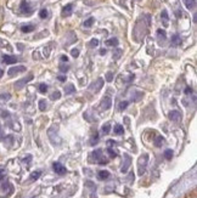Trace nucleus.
Here are the masks:
<instances>
[{
	"mask_svg": "<svg viewBox=\"0 0 197 198\" xmlns=\"http://www.w3.org/2000/svg\"><path fill=\"white\" fill-rule=\"evenodd\" d=\"M147 161H148V156L144 155L142 157H140L139 159V175H142L146 170V165H147Z\"/></svg>",
	"mask_w": 197,
	"mask_h": 198,
	"instance_id": "1",
	"label": "nucleus"
},
{
	"mask_svg": "<svg viewBox=\"0 0 197 198\" xmlns=\"http://www.w3.org/2000/svg\"><path fill=\"white\" fill-rule=\"evenodd\" d=\"M33 79V74H28L26 78H23V79H21V80H18L16 84H15V87L17 90H19V89H22V87H23L28 81H31Z\"/></svg>",
	"mask_w": 197,
	"mask_h": 198,
	"instance_id": "2",
	"label": "nucleus"
},
{
	"mask_svg": "<svg viewBox=\"0 0 197 198\" xmlns=\"http://www.w3.org/2000/svg\"><path fill=\"white\" fill-rule=\"evenodd\" d=\"M102 85H103V79L102 78H99L95 83H93V85L89 86V90L90 91H94V93H97V91H100Z\"/></svg>",
	"mask_w": 197,
	"mask_h": 198,
	"instance_id": "3",
	"label": "nucleus"
},
{
	"mask_svg": "<svg viewBox=\"0 0 197 198\" xmlns=\"http://www.w3.org/2000/svg\"><path fill=\"white\" fill-rule=\"evenodd\" d=\"M52 169H54V171L56 173V174H58V175H63V174H66V168L61 164V163H58V162H56V163H54L52 164Z\"/></svg>",
	"mask_w": 197,
	"mask_h": 198,
	"instance_id": "4",
	"label": "nucleus"
},
{
	"mask_svg": "<svg viewBox=\"0 0 197 198\" xmlns=\"http://www.w3.org/2000/svg\"><path fill=\"white\" fill-rule=\"evenodd\" d=\"M26 71V67H23V66H16V67H11L10 69H9V75H15V74H17V73H22V72H25Z\"/></svg>",
	"mask_w": 197,
	"mask_h": 198,
	"instance_id": "5",
	"label": "nucleus"
},
{
	"mask_svg": "<svg viewBox=\"0 0 197 198\" xmlns=\"http://www.w3.org/2000/svg\"><path fill=\"white\" fill-rule=\"evenodd\" d=\"M169 119L175 122V123H178L181 120V113L178 111H172V112H169Z\"/></svg>",
	"mask_w": 197,
	"mask_h": 198,
	"instance_id": "6",
	"label": "nucleus"
},
{
	"mask_svg": "<svg viewBox=\"0 0 197 198\" xmlns=\"http://www.w3.org/2000/svg\"><path fill=\"white\" fill-rule=\"evenodd\" d=\"M124 164H123V167H122V173H127L128 171V169H129V167H130V163H131V158H130V156H128V155H124Z\"/></svg>",
	"mask_w": 197,
	"mask_h": 198,
	"instance_id": "7",
	"label": "nucleus"
},
{
	"mask_svg": "<svg viewBox=\"0 0 197 198\" xmlns=\"http://www.w3.org/2000/svg\"><path fill=\"white\" fill-rule=\"evenodd\" d=\"M111 106H112V100H111V99L107 97V96L102 99V101H101V107H102L103 109L111 108Z\"/></svg>",
	"mask_w": 197,
	"mask_h": 198,
	"instance_id": "8",
	"label": "nucleus"
},
{
	"mask_svg": "<svg viewBox=\"0 0 197 198\" xmlns=\"http://www.w3.org/2000/svg\"><path fill=\"white\" fill-rule=\"evenodd\" d=\"M3 61L6 63V64H13L17 62V58L13 57V56H10V55H4L3 56Z\"/></svg>",
	"mask_w": 197,
	"mask_h": 198,
	"instance_id": "9",
	"label": "nucleus"
},
{
	"mask_svg": "<svg viewBox=\"0 0 197 198\" xmlns=\"http://www.w3.org/2000/svg\"><path fill=\"white\" fill-rule=\"evenodd\" d=\"M72 10H73V5H72V4L66 5V6L63 7V10H62V16H64V17L70 16V15L72 13Z\"/></svg>",
	"mask_w": 197,
	"mask_h": 198,
	"instance_id": "10",
	"label": "nucleus"
},
{
	"mask_svg": "<svg viewBox=\"0 0 197 198\" xmlns=\"http://www.w3.org/2000/svg\"><path fill=\"white\" fill-rule=\"evenodd\" d=\"M21 11L25 12V13H31L32 12V9L29 6V4L27 1H22L21 3Z\"/></svg>",
	"mask_w": 197,
	"mask_h": 198,
	"instance_id": "11",
	"label": "nucleus"
},
{
	"mask_svg": "<svg viewBox=\"0 0 197 198\" xmlns=\"http://www.w3.org/2000/svg\"><path fill=\"white\" fill-rule=\"evenodd\" d=\"M142 97H144V93H141V91H136L135 94L131 95V101H133V102H138V101H140Z\"/></svg>",
	"mask_w": 197,
	"mask_h": 198,
	"instance_id": "12",
	"label": "nucleus"
},
{
	"mask_svg": "<svg viewBox=\"0 0 197 198\" xmlns=\"http://www.w3.org/2000/svg\"><path fill=\"white\" fill-rule=\"evenodd\" d=\"M180 44H181V38L178 34H175V35L172 37V45L178 46V45H180Z\"/></svg>",
	"mask_w": 197,
	"mask_h": 198,
	"instance_id": "13",
	"label": "nucleus"
},
{
	"mask_svg": "<svg viewBox=\"0 0 197 198\" xmlns=\"http://www.w3.org/2000/svg\"><path fill=\"white\" fill-rule=\"evenodd\" d=\"M183 1H184L185 6H186L189 10H192V9H195V6H196V0H183Z\"/></svg>",
	"mask_w": 197,
	"mask_h": 198,
	"instance_id": "14",
	"label": "nucleus"
},
{
	"mask_svg": "<svg viewBox=\"0 0 197 198\" xmlns=\"http://www.w3.org/2000/svg\"><path fill=\"white\" fill-rule=\"evenodd\" d=\"M76 91V87H74V85L73 84H67V85H66L64 86V93L66 94H73Z\"/></svg>",
	"mask_w": 197,
	"mask_h": 198,
	"instance_id": "15",
	"label": "nucleus"
},
{
	"mask_svg": "<svg viewBox=\"0 0 197 198\" xmlns=\"http://www.w3.org/2000/svg\"><path fill=\"white\" fill-rule=\"evenodd\" d=\"M109 178V173L107 171V170H101V171H99V179L100 180H106V179H108Z\"/></svg>",
	"mask_w": 197,
	"mask_h": 198,
	"instance_id": "16",
	"label": "nucleus"
},
{
	"mask_svg": "<svg viewBox=\"0 0 197 198\" xmlns=\"http://www.w3.org/2000/svg\"><path fill=\"white\" fill-rule=\"evenodd\" d=\"M91 156L94 157V162H97V161L102 157V151H101V149H96V151L93 152V155H91Z\"/></svg>",
	"mask_w": 197,
	"mask_h": 198,
	"instance_id": "17",
	"label": "nucleus"
},
{
	"mask_svg": "<svg viewBox=\"0 0 197 198\" xmlns=\"http://www.w3.org/2000/svg\"><path fill=\"white\" fill-rule=\"evenodd\" d=\"M106 45L108 46H117L118 45V39L117 38H111L106 41Z\"/></svg>",
	"mask_w": 197,
	"mask_h": 198,
	"instance_id": "18",
	"label": "nucleus"
},
{
	"mask_svg": "<svg viewBox=\"0 0 197 198\" xmlns=\"http://www.w3.org/2000/svg\"><path fill=\"white\" fill-rule=\"evenodd\" d=\"M163 142H164V139H163L161 135H158V136L155 139V146H156V147H161V146L163 145Z\"/></svg>",
	"mask_w": 197,
	"mask_h": 198,
	"instance_id": "19",
	"label": "nucleus"
},
{
	"mask_svg": "<svg viewBox=\"0 0 197 198\" xmlns=\"http://www.w3.org/2000/svg\"><path fill=\"white\" fill-rule=\"evenodd\" d=\"M115 133H116L117 135H122V134L124 133V128H123V125L117 124V125L115 126Z\"/></svg>",
	"mask_w": 197,
	"mask_h": 198,
	"instance_id": "20",
	"label": "nucleus"
},
{
	"mask_svg": "<svg viewBox=\"0 0 197 198\" xmlns=\"http://www.w3.org/2000/svg\"><path fill=\"white\" fill-rule=\"evenodd\" d=\"M34 29V26H32V25H27V26H22V28H21V31L23 32V33H28V32H32Z\"/></svg>",
	"mask_w": 197,
	"mask_h": 198,
	"instance_id": "21",
	"label": "nucleus"
},
{
	"mask_svg": "<svg viewBox=\"0 0 197 198\" xmlns=\"http://www.w3.org/2000/svg\"><path fill=\"white\" fill-rule=\"evenodd\" d=\"M94 23V18L93 17H90V18H88L84 23H83V26L84 27H86V28H89V27H91V25Z\"/></svg>",
	"mask_w": 197,
	"mask_h": 198,
	"instance_id": "22",
	"label": "nucleus"
},
{
	"mask_svg": "<svg viewBox=\"0 0 197 198\" xmlns=\"http://www.w3.org/2000/svg\"><path fill=\"white\" fill-rule=\"evenodd\" d=\"M109 130H111V125H109L108 123L105 124V125H102V128H101V131H102L103 134H108V133H109Z\"/></svg>",
	"mask_w": 197,
	"mask_h": 198,
	"instance_id": "23",
	"label": "nucleus"
},
{
	"mask_svg": "<svg viewBox=\"0 0 197 198\" xmlns=\"http://www.w3.org/2000/svg\"><path fill=\"white\" fill-rule=\"evenodd\" d=\"M39 109H40V111H45V109H46V101L45 100H40L39 101Z\"/></svg>",
	"mask_w": 197,
	"mask_h": 198,
	"instance_id": "24",
	"label": "nucleus"
},
{
	"mask_svg": "<svg viewBox=\"0 0 197 198\" xmlns=\"http://www.w3.org/2000/svg\"><path fill=\"white\" fill-rule=\"evenodd\" d=\"M40 174H41V171H34V173H32V175H31V180L32 181H34V180H37L39 176H40Z\"/></svg>",
	"mask_w": 197,
	"mask_h": 198,
	"instance_id": "25",
	"label": "nucleus"
},
{
	"mask_svg": "<svg viewBox=\"0 0 197 198\" xmlns=\"http://www.w3.org/2000/svg\"><path fill=\"white\" fill-rule=\"evenodd\" d=\"M60 97H61L60 91H54V93L50 95V99H51V100H58Z\"/></svg>",
	"mask_w": 197,
	"mask_h": 198,
	"instance_id": "26",
	"label": "nucleus"
},
{
	"mask_svg": "<svg viewBox=\"0 0 197 198\" xmlns=\"http://www.w3.org/2000/svg\"><path fill=\"white\" fill-rule=\"evenodd\" d=\"M39 90H40V93L45 94V93L48 91V85H46V84H40V85H39Z\"/></svg>",
	"mask_w": 197,
	"mask_h": 198,
	"instance_id": "27",
	"label": "nucleus"
},
{
	"mask_svg": "<svg viewBox=\"0 0 197 198\" xmlns=\"http://www.w3.org/2000/svg\"><path fill=\"white\" fill-rule=\"evenodd\" d=\"M164 157H166V159H172V157H173V151H172V149H167V151L164 152Z\"/></svg>",
	"mask_w": 197,
	"mask_h": 198,
	"instance_id": "28",
	"label": "nucleus"
},
{
	"mask_svg": "<svg viewBox=\"0 0 197 198\" xmlns=\"http://www.w3.org/2000/svg\"><path fill=\"white\" fill-rule=\"evenodd\" d=\"M39 16H40V18H46V17H48V11H46L45 9L40 10V12H39Z\"/></svg>",
	"mask_w": 197,
	"mask_h": 198,
	"instance_id": "29",
	"label": "nucleus"
},
{
	"mask_svg": "<svg viewBox=\"0 0 197 198\" xmlns=\"http://www.w3.org/2000/svg\"><path fill=\"white\" fill-rule=\"evenodd\" d=\"M89 45H90L91 48H96V46L99 45V40H97V39H91V40H90V44H89Z\"/></svg>",
	"mask_w": 197,
	"mask_h": 198,
	"instance_id": "30",
	"label": "nucleus"
},
{
	"mask_svg": "<svg viewBox=\"0 0 197 198\" xmlns=\"http://www.w3.org/2000/svg\"><path fill=\"white\" fill-rule=\"evenodd\" d=\"M10 97H11V95H10V94H7V93H3V94H0V99H1V100H10Z\"/></svg>",
	"mask_w": 197,
	"mask_h": 198,
	"instance_id": "31",
	"label": "nucleus"
},
{
	"mask_svg": "<svg viewBox=\"0 0 197 198\" xmlns=\"http://www.w3.org/2000/svg\"><path fill=\"white\" fill-rule=\"evenodd\" d=\"M157 34H158L160 38L166 39V31H163V29H158V31H157Z\"/></svg>",
	"mask_w": 197,
	"mask_h": 198,
	"instance_id": "32",
	"label": "nucleus"
},
{
	"mask_svg": "<svg viewBox=\"0 0 197 198\" xmlns=\"http://www.w3.org/2000/svg\"><path fill=\"white\" fill-rule=\"evenodd\" d=\"M106 80H107V81H112V80H113V73H112V72H108V73L106 74Z\"/></svg>",
	"mask_w": 197,
	"mask_h": 198,
	"instance_id": "33",
	"label": "nucleus"
},
{
	"mask_svg": "<svg viewBox=\"0 0 197 198\" xmlns=\"http://www.w3.org/2000/svg\"><path fill=\"white\" fill-rule=\"evenodd\" d=\"M127 107H128V102H127V101H123V102H121V103H119V109H121V111L125 109Z\"/></svg>",
	"mask_w": 197,
	"mask_h": 198,
	"instance_id": "34",
	"label": "nucleus"
},
{
	"mask_svg": "<svg viewBox=\"0 0 197 198\" xmlns=\"http://www.w3.org/2000/svg\"><path fill=\"white\" fill-rule=\"evenodd\" d=\"M122 52H123V51H122V50H119V49H118V50H116V52L113 54V55H115V56H113V58H115V60H118V58L121 57V54H122Z\"/></svg>",
	"mask_w": 197,
	"mask_h": 198,
	"instance_id": "35",
	"label": "nucleus"
},
{
	"mask_svg": "<svg viewBox=\"0 0 197 198\" xmlns=\"http://www.w3.org/2000/svg\"><path fill=\"white\" fill-rule=\"evenodd\" d=\"M71 55H72L73 57H78V56H79V50H78V49H73V50L71 51Z\"/></svg>",
	"mask_w": 197,
	"mask_h": 198,
	"instance_id": "36",
	"label": "nucleus"
},
{
	"mask_svg": "<svg viewBox=\"0 0 197 198\" xmlns=\"http://www.w3.org/2000/svg\"><path fill=\"white\" fill-rule=\"evenodd\" d=\"M162 18L164 19V23L167 25V21H168V13H167V11H166V10L162 12Z\"/></svg>",
	"mask_w": 197,
	"mask_h": 198,
	"instance_id": "37",
	"label": "nucleus"
},
{
	"mask_svg": "<svg viewBox=\"0 0 197 198\" xmlns=\"http://www.w3.org/2000/svg\"><path fill=\"white\" fill-rule=\"evenodd\" d=\"M68 69H70L68 66H63V64L60 66V71H61V72H67Z\"/></svg>",
	"mask_w": 197,
	"mask_h": 198,
	"instance_id": "38",
	"label": "nucleus"
},
{
	"mask_svg": "<svg viewBox=\"0 0 197 198\" xmlns=\"http://www.w3.org/2000/svg\"><path fill=\"white\" fill-rule=\"evenodd\" d=\"M108 153H109V156H111V157H113V158L117 156V153H116V152H115L112 148H108Z\"/></svg>",
	"mask_w": 197,
	"mask_h": 198,
	"instance_id": "39",
	"label": "nucleus"
},
{
	"mask_svg": "<svg viewBox=\"0 0 197 198\" xmlns=\"http://www.w3.org/2000/svg\"><path fill=\"white\" fill-rule=\"evenodd\" d=\"M190 93H192V87H190V86H187V87H186V89H185V94H187V95H189Z\"/></svg>",
	"mask_w": 197,
	"mask_h": 198,
	"instance_id": "40",
	"label": "nucleus"
},
{
	"mask_svg": "<svg viewBox=\"0 0 197 198\" xmlns=\"http://www.w3.org/2000/svg\"><path fill=\"white\" fill-rule=\"evenodd\" d=\"M107 145H108V146H115V145H116V141H113V140H108V141H107Z\"/></svg>",
	"mask_w": 197,
	"mask_h": 198,
	"instance_id": "41",
	"label": "nucleus"
},
{
	"mask_svg": "<svg viewBox=\"0 0 197 198\" xmlns=\"http://www.w3.org/2000/svg\"><path fill=\"white\" fill-rule=\"evenodd\" d=\"M61 60L66 62V61H68V57H67V56H62V57H61Z\"/></svg>",
	"mask_w": 197,
	"mask_h": 198,
	"instance_id": "42",
	"label": "nucleus"
},
{
	"mask_svg": "<svg viewBox=\"0 0 197 198\" xmlns=\"http://www.w3.org/2000/svg\"><path fill=\"white\" fill-rule=\"evenodd\" d=\"M58 79H60L61 81H64V80H66V77H63V75H60V77H58Z\"/></svg>",
	"mask_w": 197,
	"mask_h": 198,
	"instance_id": "43",
	"label": "nucleus"
},
{
	"mask_svg": "<svg viewBox=\"0 0 197 198\" xmlns=\"http://www.w3.org/2000/svg\"><path fill=\"white\" fill-rule=\"evenodd\" d=\"M3 117L5 118V117H9V113L7 112H3Z\"/></svg>",
	"mask_w": 197,
	"mask_h": 198,
	"instance_id": "44",
	"label": "nucleus"
},
{
	"mask_svg": "<svg viewBox=\"0 0 197 198\" xmlns=\"http://www.w3.org/2000/svg\"><path fill=\"white\" fill-rule=\"evenodd\" d=\"M100 54H101V55H105V54H106V50H103V49L100 50Z\"/></svg>",
	"mask_w": 197,
	"mask_h": 198,
	"instance_id": "45",
	"label": "nucleus"
},
{
	"mask_svg": "<svg viewBox=\"0 0 197 198\" xmlns=\"http://www.w3.org/2000/svg\"><path fill=\"white\" fill-rule=\"evenodd\" d=\"M177 15H178V17H180L181 16V11H177Z\"/></svg>",
	"mask_w": 197,
	"mask_h": 198,
	"instance_id": "46",
	"label": "nucleus"
},
{
	"mask_svg": "<svg viewBox=\"0 0 197 198\" xmlns=\"http://www.w3.org/2000/svg\"><path fill=\"white\" fill-rule=\"evenodd\" d=\"M3 74H4V72H3V69H0V77H3Z\"/></svg>",
	"mask_w": 197,
	"mask_h": 198,
	"instance_id": "47",
	"label": "nucleus"
}]
</instances>
